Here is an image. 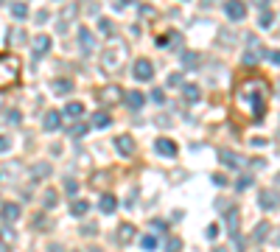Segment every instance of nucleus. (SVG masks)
Returning <instances> with one entry per match:
<instances>
[{
	"instance_id": "nucleus-17",
	"label": "nucleus",
	"mask_w": 280,
	"mask_h": 252,
	"mask_svg": "<svg viewBox=\"0 0 280 252\" xmlns=\"http://www.w3.org/2000/svg\"><path fill=\"white\" fill-rule=\"evenodd\" d=\"M182 98H185V104H199V98H202L199 84H193V81H185V84H182Z\"/></svg>"
},
{
	"instance_id": "nucleus-51",
	"label": "nucleus",
	"mask_w": 280,
	"mask_h": 252,
	"mask_svg": "<svg viewBox=\"0 0 280 252\" xmlns=\"http://www.w3.org/2000/svg\"><path fill=\"white\" fill-rule=\"evenodd\" d=\"M0 252H9V244L6 241H0Z\"/></svg>"
},
{
	"instance_id": "nucleus-33",
	"label": "nucleus",
	"mask_w": 280,
	"mask_h": 252,
	"mask_svg": "<svg viewBox=\"0 0 280 252\" xmlns=\"http://www.w3.org/2000/svg\"><path fill=\"white\" fill-rule=\"evenodd\" d=\"M196 59H199V56H196V53H193V51L182 53V65H185V68H196V65H199V62H196Z\"/></svg>"
},
{
	"instance_id": "nucleus-50",
	"label": "nucleus",
	"mask_w": 280,
	"mask_h": 252,
	"mask_svg": "<svg viewBox=\"0 0 280 252\" xmlns=\"http://www.w3.org/2000/svg\"><path fill=\"white\" fill-rule=\"evenodd\" d=\"M213 182H216V185H227V180H224L221 174H216V177H213Z\"/></svg>"
},
{
	"instance_id": "nucleus-19",
	"label": "nucleus",
	"mask_w": 280,
	"mask_h": 252,
	"mask_svg": "<svg viewBox=\"0 0 280 252\" xmlns=\"http://www.w3.org/2000/svg\"><path fill=\"white\" fill-rule=\"evenodd\" d=\"M90 123H93V129H106V126H112V115L104 112V109H98V112H93Z\"/></svg>"
},
{
	"instance_id": "nucleus-7",
	"label": "nucleus",
	"mask_w": 280,
	"mask_h": 252,
	"mask_svg": "<svg viewBox=\"0 0 280 252\" xmlns=\"http://www.w3.org/2000/svg\"><path fill=\"white\" fill-rule=\"evenodd\" d=\"M123 96H126V93H123L118 84H106V87L98 90V101H101V104H118Z\"/></svg>"
},
{
	"instance_id": "nucleus-6",
	"label": "nucleus",
	"mask_w": 280,
	"mask_h": 252,
	"mask_svg": "<svg viewBox=\"0 0 280 252\" xmlns=\"http://www.w3.org/2000/svg\"><path fill=\"white\" fill-rule=\"evenodd\" d=\"M154 151H157L160 157H168V160H174V157L179 154V146H176L171 138H157V140H154Z\"/></svg>"
},
{
	"instance_id": "nucleus-53",
	"label": "nucleus",
	"mask_w": 280,
	"mask_h": 252,
	"mask_svg": "<svg viewBox=\"0 0 280 252\" xmlns=\"http://www.w3.org/2000/svg\"><path fill=\"white\" fill-rule=\"evenodd\" d=\"M121 3H132V0H121Z\"/></svg>"
},
{
	"instance_id": "nucleus-55",
	"label": "nucleus",
	"mask_w": 280,
	"mask_h": 252,
	"mask_svg": "<svg viewBox=\"0 0 280 252\" xmlns=\"http://www.w3.org/2000/svg\"><path fill=\"white\" fill-rule=\"evenodd\" d=\"M0 3H3V0H0Z\"/></svg>"
},
{
	"instance_id": "nucleus-49",
	"label": "nucleus",
	"mask_w": 280,
	"mask_h": 252,
	"mask_svg": "<svg viewBox=\"0 0 280 252\" xmlns=\"http://www.w3.org/2000/svg\"><path fill=\"white\" fill-rule=\"evenodd\" d=\"M81 233H84V235H93V233H96V224H90V227H81Z\"/></svg>"
},
{
	"instance_id": "nucleus-3",
	"label": "nucleus",
	"mask_w": 280,
	"mask_h": 252,
	"mask_svg": "<svg viewBox=\"0 0 280 252\" xmlns=\"http://www.w3.org/2000/svg\"><path fill=\"white\" fill-rule=\"evenodd\" d=\"M23 73V62L14 53H0V90H9L20 81Z\"/></svg>"
},
{
	"instance_id": "nucleus-11",
	"label": "nucleus",
	"mask_w": 280,
	"mask_h": 252,
	"mask_svg": "<svg viewBox=\"0 0 280 252\" xmlns=\"http://www.w3.org/2000/svg\"><path fill=\"white\" fill-rule=\"evenodd\" d=\"M224 227H227L230 238H236V235H238V227H241V210H238V208H230L227 213H224Z\"/></svg>"
},
{
	"instance_id": "nucleus-25",
	"label": "nucleus",
	"mask_w": 280,
	"mask_h": 252,
	"mask_svg": "<svg viewBox=\"0 0 280 252\" xmlns=\"http://www.w3.org/2000/svg\"><path fill=\"white\" fill-rule=\"evenodd\" d=\"M11 17L14 20H26L28 17V6L26 3H20V0H14V3H11Z\"/></svg>"
},
{
	"instance_id": "nucleus-52",
	"label": "nucleus",
	"mask_w": 280,
	"mask_h": 252,
	"mask_svg": "<svg viewBox=\"0 0 280 252\" xmlns=\"http://www.w3.org/2000/svg\"><path fill=\"white\" fill-rule=\"evenodd\" d=\"M213 252H227V250H221V247H216V250H213Z\"/></svg>"
},
{
	"instance_id": "nucleus-18",
	"label": "nucleus",
	"mask_w": 280,
	"mask_h": 252,
	"mask_svg": "<svg viewBox=\"0 0 280 252\" xmlns=\"http://www.w3.org/2000/svg\"><path fill=\"white\" fill-rule=\"evenodd\" d=\"M258 205H261L263 210H275L280 205V199H278V193L275 191H261V196H258Z\"/></svg>"
},
{
	"instance_id": "nucleus-2",
	"label": "nucleus",
	"mask_w": 280,
	"mask_h": 252,
	"mask_svg": "<svg viewBox=\"0 0 280 252\" xmlns=\"http://www.w3.org/2000/svg\"><path fill=\"white\" fill-rule=\"evenodd\" d=\"M126 59H129V45L123 39H109L104 53H101V70L106 76H118L126 68Z\"/></svg>"
},
{
	"instance_id": "nucleus-40",
	"label": "nucleus",
	"mask_w": 280,
	"mask_h": 252,
	"mask_svg": "<svg viewBox=\"0 0 280 252\" xmlns=\"http://www.w3.org/2000/svg\"><path fill=\"white\" fill-rule=\"evenodd\" d=\"M87 129H90V126H84V123H76V126L70 129V135H73V138H81V135H84Z\"/></svg>"
},
{
	"instance_id": "nucleus-10",
	"label": "nucleus",
	"mask_w": 280,
	"mask_h": 252,
	"mask_svg": "<svg viewBox=\"0 0 280 252\" xmlns=\"http://www.w3.org/2000/svg\"><path fill=\"white\" fill-rule=\"evenodd\" d=\"M20 216H23L20 205H14V202H6V205H0V221H3V224H14Z\"/></svg>"
},
{
	"instance_id": "nucleus-28",
	"label": "nucleus",
	"mask_w": 280,
	"mask_h": 252,
	"mask_svg": "<svg viewBox=\"0 0 280 252\" xmlns=\"http://www.w3.org/2000/svg\"><path fill=\"white\" fill-rule=\"evenodd\" d=\"M70 213H73V216H84V213H90V202L76 199L73 202V208H70Z\"/></svg>"
},
{
	"instance_id": "nucleus-14",
	"label": "nucleus",
	"mask_w": 280,
	"mask_h": 252,
	"mask_svg": "<svg viewBox=\"0 0 280 252\" xmlns=\"http://www.w3.org/2000/svg\"><path fill=\"white\" fill-rule=\"evenodd\" d=\"M51 36L48 34H36L34 39H31V48H34V59H39V56H45V53L51 51Z\"/></svg>"
},
{
	"instance_id": "nucleus-42",
	"label": "nucleus",
	"mask_w": 280,
	"mask_h": 252,
	"mask_svg": "<svg viewBox=\"0 0 280 252\" xmlns=\"http://www.w3.org/2000/svg\"><path fill=\"white\" fill-rule=\"evenodd\" d=\"M48 17H51V14H48V11L42 9V11H36V17H34V20L39 23V26H42V23H48Z\"/></svg>"
},
{
	"instance_id": "nucleus-32",
	"label": "nucleus",
	"mask_w": 280,
	"mask_h": 252,
	"mask_svg": "<svg viewBox=\"0 0 280 252\" xmlns=\"http://www.w3.org/2000/svg\"><path fill=\"white\" fill-rule=\"evenodd\" d=\"M252 182H255V180H252V177H249V174L238 177V182H236V191H238V193H241V191H246V188H249V185H252Z\"/></svg>"
},
{
	"instance_id": "nucleus-36",
	"label": "nucleus",
	"mask_w": 280,
	"mask_h": 252,
	"mask_svg": "<svg viewBox=\"0 0 280 252\" xmlns=\"http://www.w3.org/2000/svg\"><path fill=\"white\" fill-rule=\"evenodd\" d=\"M168 87H182V73H171L168 76Z\"/></svg>"
},
{
	"instance_id": "nucleus-1",
	"label": "nucleus",
	"mask_w": 280,
	"mask_h": 252,
	"mask_svg": "<svg viewBox=\"0 0 280 252\" xmlns=\"http://www.w3.org/2000/svg\"><path fill=\"white\" fill-rule=\"evenodd\" d=\"M236 104H238V109H244L255 121L263 118V112H266V84H263L261 78H249L246 84L238 87Z\"/></svg>"
},
{
	"instance_id": "nucleus-37",
	"label": "nucleus",
	"mask_w": 280,
	"mask_h": 252,
	"mask_svg": "<svg viewBox=\"0 0 280 252\" xmlns=\"http://www.w3.org/2000/svg\"><path fill=\"white\" fill-rule=\"evenodd\" d=\"M174 36H176V34H174V31H171V34H163V36H157V39H154V42H157V48H166V45L171 42V39H174Z\"/></svg>"
},
{
	"instance_id": "nucleus-13",
	"label": "nucleus",
	"mask_w": 280,
	"mask_h": 252,
	"mask_svg": "<svg viewBox=\"0 0 280 252\" xmlns=\"http://www.w3.org/2000/svg\"><path fill=\"white\" fill-rule=\"evenodd\" d=\"M115 148H118L123 157H135V151H138V146H135V138H132V135H118V138H115Z\"/></svg>"
},
{
	"instance_id": "nucleus-48",
	"label": "nucleus",
	"mask_w": 280,
	"mask_h": 252,
	"mask_svg": "<svg viewBox=\"0 0 280 252\" xmlns=\"http://www.w3.org/2000/svg\"><path fill=\"white\" fill-rule=\"evenodd\" d=\"M151 230H166V221H157V218H154V221H151Z\"/></svg>"
},
{
	"instance_id": "nucleus-35",
	"label": "nucleus",
	"mask_w": 280,
	"mask_h": 252,
	"mask_svg": "<svg viewBox=\"0 0 280 252\" xmlns=\"http://www.w3.org/2000/svg\"><path fill=\"white\" fill-rule=\"evenodd\" d=\"M182 250V241L179 238H168L166 241V252H179Z\"/></svg>"
},
{
	"instance_id": "nucleus-26",
	"label": "nucleus",
	"mask_w": 280,
	"mask_h": 252,
	"mask_svg": "<svg viewBox=\"0 0 280 252\" xmlns=\"http://www.w3.org/2000/svg\"><path fill=\"white\" fill-rule=\"evenodd\" d=\"M48 174H51V165H48V163H36L34 171H31V180H34V182H39V180H42V177H48Z\"/></svg>"
},
{
	"instance_id": "nucleus-43",
	"label": "nucleus",
	"mask_w": 280,
	"mask_h": 252,
	"mask_svg": "<svg viewBox=\"0 0 280 252\" xmlns=\"http://www.w3.org/2000/svg\"><path fill=\"white\" fill-rule=\"evenodd\" d=\"M101 31H104V34H112V23H109V20H101Z\"/></svg>"
},
{
	"instance_id": "nucleus-29",
	"label": "nucleus",
	"mask_w": 280,
	"mask_h": 252,
	"mask_svg": "<svg viewBox=\"0 0 280 252\" xmlns=\"http://www.w3.org/2000/svg\"><path fill=\"white\" fill-rule=\"evenodd\" d=\"M266 235H269V221H261V224L255 227L252 238H255V241H266Z\"/></svg>"
},
{
	"instance_id": "nucleus-15",
	"label": "nucleus",
	"mask_w": 280,
	"mask_h": 252,
	"mask_svg": "<svg viewBox=\"0 0 280 252\" xmlns=\"http://www.w3.org/2000/svg\"><path fill=\"white\" fill-rule=\"evenodd\" d=\"M42 126H45V132H59L62 129V112L48 109V112L42 115Z\"/></svg>"
},
{
	"instance_id": "nucleus-4",
	"label": "nucleus",
	"mask_w": 280,
	"mask_h": 252,
	"mask_svg": "<svg viewBox=\"0 0 280 252\" xmlns=\"http://www.w3.org/2000/svg\"><path fill=\"white\" fill-rule=\"evenodd\" d=\"M132 73H135V81H151V78H154V62L151 59H135Z\"/></svg>"
},
{
	"instance_id": "nucleus-44",
	"label": "nucleus",
	"mask_w": 280,
	"mask_h": 252,
	"mask_svg": "<svg viewBox=\"0 0 280 252\" xmlns=\"http://www.w3.org/2000/svg\"><path fill=\"white\" fill-rule=\"evenodd\" d=\"M219 235V224H210L208 227V238H216Z\"/></svg>"
},
{
	"instance_id": "nucleus-46",
	"label": "nucleus",
	"mask_w": 280,
	"mask_h": 252,
	"mask_svg": "<svg viewBox=\"0 0 280 252\" xmlns=\"http://www.w3.org/2000/svg\"><path fill=\"white\" fill-rule=\"evenodd\" d=\"M249 3H252V6H258V9H266V6H269V0H249Z\"/></svg>"
},
{
	"instance_id": "nucleus-8",
	"label": "nucleus",
	"mask_w": 280,
	"mask_h": 252,
	"mask_svg": "<svg viewBox=\"0 0 280 252\" xmlns=\"http://www.w3.org/2000/svg\"><path fill=\"white\" fill-rule=\"evenodd\" d=\"M219 160L227 165V168H233V171H238V168L246 165V157L236 154V151H230V148H219Z\"/></svg>"
},
{
	"instance_id": "nucleus-39",
	"label": "nucleus",
	"mask_w": 280,
	"mask_h": 252,
	"mask_svg": "<svg viewBox=\"0 0 280 252\" xmlns=\"http://www.w3.org/2000/svg\"><path fill=\"white\" fill-rule=\"evenodd\" d=\"M151 101H154V104H163V101H166V93H163V90H151Z\"/></svg>"
},
{
	"instance_id": "nucleus-16",
	"label": "nucleus",
	"mask_w": 280,
	"mask_h": 252,
	"mask_svg": "<svg viewBox=\"0 0 280 252\" xmlns=\"http://www.w3.org/2000/svg\"><path fill=\"white\" fill-rule=\"evenodd\" d=\"M115 238H118V244H121V247H126V244H132V238H138V230H135V224H126V221H123V224L118 227Z\"/></svg>"
},
{
	"instance_id": "nucleus-38",
	"label": "nucleus",
	"mask_w": 280,
	"mask_h": 252,
	"mask_svg": "<svg viewBox=\"0 0 280 252\" xmlns=\"http://www.w3.org/2000/svg\"><path fill=\"white\" fill-rule=\"evenodd\" d=\"M9 148H11V138L9 135H0V154H6Z\"/></svg>"
},
{
	"instance_id": "nucleus-5",
	"label": "nucleus",
	"mask_w": 280,
	"mask_h": 252,
	"mask_svg": "<svg viewBox=\"0 0 280 252\" xmlns=\"http://www.w3.org/2000/svg\"><path fill=\"white\" fill-rule=\"evenodd\" d=\"M224 14H227V20H233V23L244 20L246 17V3L244 0H224Z\"/></svg>"
},
{
	"instance_id": "nucleus-9",
	"label": "nucleus",
	"mask_w": 280,
	"mask_h": 252,
	"mask_svg": "<svg viewBox=\"0 0 280 252\" xmlns=\"http://www.w3.org/2000/svg\"><path fill=\"white\" fill-rule=\"evenodd\" d=\"M90 185L101 193H109V185H112V171H96L90 177Z\"/></svg>"
},
{
	"instance_id": "nucleus-24",
	"label": "nucleus",
	"mask_w": 280,
	"mask_h": 252,
	"mask_svg": "<svg viewBox=\"0 0 280 252\" xmlns=\"http://www.w3.org/2000/svg\"><path fill=\"white\" fill-rule=\"evenodd\" d=\"M157 247H160V238H157V235H140V250L154 252Z\"/></svg>"
},
{
	"instance_id": "nucleus-20",
	"label": "nucleus",
	"mask_w": 280,
	"mask_h": 252,
	"mask_svg": "<svg viewBox=\"0 0 280 252\" xmlns=\"http://www.w3.org/2000/svg\"><path fill=\"white\" fill-rule=\"evenodd\" d=\"M123 101H126V107H129V109H143L146 96H143V93H138V90H132V93H126V96H123Z\"/></svg>"
},
{
	"instance_id": "nucleus-22",
	"label": "nucleus",
	"mask_w": 280,
	"mask_h": 252,
	"mask_svg": "<svg viewBox=\"0 0 280 252\" xmlns=\"http://www.w3.org/2000/svg\"><path fill=\"white\" fill-rule=\"evenodd\" d=\"M51 90L56 93V96H68L70 90H73V81H70V78H53Z\"/></svg>"
},
{
	"instance_id": "nucleus-27",
	"label": "nucleus",
	"mask_w": 280,
	"mask_h": 252,
	"mask_svg": "<svg viewBox=\"0 0 280 252\" xmlns=\"http://www.w3.org/2000/svg\"><path fill=\"white\" fill-rule=\"evenodd\" d=\"M56 205H59V196H56V191H51V188H48V191H45V196H42V208L45 210H53Z\"/></svg>"
},
{
	"instance_id": "nucleus-45",
	"label": "nucleus",
	"mask_w": 280,
	"mask_h": 252,
	"mask_svg": "<svg viewBox=\"0 0 280 252\" xmlns=\"http://www.w3.org/2000/svg\"><path fill=\"white\" fill-rule=\"evenodd\" d=\"M255 62H258V59H255V53L246 51V53H244V65H255Z\"/></svg>"
},
{
	"instance_id": "nucleus-41",
	"label": "nucleus",
	"mask_w": 280,
	"mask_h": 252,
	"mask_svg": "<svg viewBox=\"0 0 280 252\" xmlns=\"http://www.w3.org/2000/svg\"><path fill=\"white\" fill-rule=\"evenodd\" d=\"M266 56H269V62H272V65H278V68H280V51H269Z\"/></svg>"
},
{
	"instance_id": "nucleus-34",
	"label": "nucleus",
	"mask_w": 280,
	"mask_h": 252,
	"mask_svg": "<svg viewBox=\"0 0 280 252\" xmlns=\"http://www.w3.org/2000/svg\"><path fill=\"white\" fill-rule=\"evenodd\" d=\"M65 191H68V196H73V193L79 191V182L73 177H65Z\"/></svg>"
},
{
	"instance_id": "nucleus-54",
	"label": "nucleus",
	"mask_w": 280,
	"mask_h": 252,
	"mask_svg": "<svg viewBox=\"0 0 280 252\" xmlns=\"http://www.w3.org/2000/svg\"><path fill=\"white\" fill-rule=\"evenodd\" d=\"M278 185H280V174H278Z\"/></svg>"
},
{
	"instance_id": "nucleus-30",
	"label": "nucleus",
	"mask_w": 280,
	"mask_h": 252,
	"mask_svg": "<svg viewBox=\"0 0 280 252\" xmlns=\"http://www.w3.org/2000/svg\"><path fill=\"white\" fill-rule=\"evenodd\" d=\"M0 238H3L6 244H14V238H17V235H14L11 224H3V227H0Z\"/></svg>"
},
{
	"instance_id": "nucleus-23",
	"label": "nucleus",
	"mask_w": 280,
	"mask_h": 252,
	"mask_svg": "<svg viewBox=\"0 0 280 252\" xmlns=\"http://www.w3.org/2000/svg\"><path fill=\"white\" fill-rule=\"evenodd\" d=\"M65 115H68V118H81V115H84V104H81V101H68Z\"/></svg>"
},
{
	"instance_id": "nucleus-31",
	"label": "nucleus",
	"mask_w": 280,
	"mask_h": 252,
	"mask_svg": "<svg viewBox=\"0 0 280 252\" xmlns=\"http://www.w3.org/2000/svg\"><path fill=\"white\" fill-rule=\"evenodd\" d=\"M272 23H275V14H272L269 9H263L261 20H258V26H261V28H272Z\"/></svg>"
},
{
	"instance_id": "nucleus-21",
	"label": "nucleus",
	"mask_w": 280,
	"mask_h": 252,
	"mask_svg": "<svg viewBox=\"0 0 280 252\" xmlns=\"http://www.w3.org/2000/svg\"><path fill=\"white\" fill-rule=\"evenodd\" d=\"M98 208H101V213H106V216H109V213H115V210H118V199H115L112 193H104V196H101V202H98Z\"/></svg>"
},
{
	"instance_id": "nucleus-47",
	"label": "nucleus",
	"mask_w": 280,
	"mask_h": 252,
	"mask_svg": "<svg viewBox=\"0 0 280 252\" xmlns=\"http://www.w3.org/2000/svg\"><path fill=\"white\" fill-rule=\"evenodd\" d=\"M140 14H143V17H151L154 11H151V6H140Z\"/></svg>"
},
{
	"instance_id": "nucleus-12",
	"label": "nucleus",
	"mask_w": 280,
	"mask_h": 252,
	"mask_svg": "<svg viewBox=\"0 0 280 252\" xmlns=\"http://www.w3.org/2000/svg\"><path fill=\"white\" fill-rule=\"evenodd\" d=\"M79 48H81V53H93L96 51V34H93L87 26L79 28Z\"/></svg>"
}]
</instances>
